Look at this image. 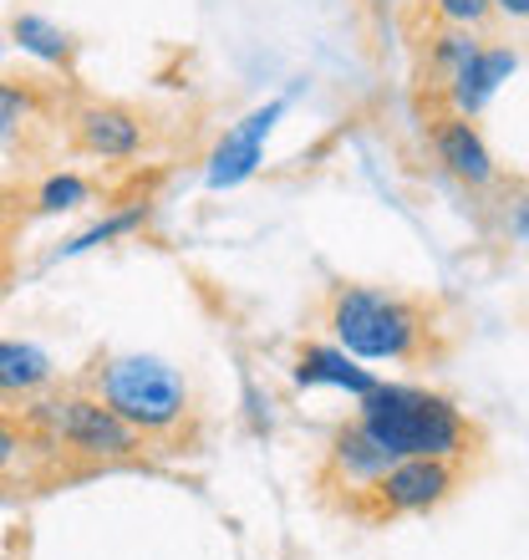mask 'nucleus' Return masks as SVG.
Segmentation results:
<instances>
[{"mask_svg": "<svg viewBox=\"0 0 529 560\" xmlns=\"http://www.w3.org/2000/svg\"><path fill=\"white\" fill-rule=\"evenodd\" d=\"M26 443H31V428L21 423V418L0 413V485L15 474V464H21V454H26Z\"/></svg>", "mask_w": 529, "mask_h": 560, "instance_id": "nucleus-17", "label": "nucleus"}, {"mask_svg": "<svg viewBox=\"0 0 529 560\" xmlns=\"http://www.w3.org/2000/svg\"><path fill=\"white\" fill-rule=\"evenodd\" d=\"M352 423L387 458H454V464H463L484 443L479 423L448 393L418 383H377L367 398H356Z\"/></svg>", "mask_w": 529, "mask_h": 560, "instance_id": "nucleus-1", "label": "nucleus"}, {"mask_svg": "<svg viewBox=\"0 0 529 560\" xmlns=\"http://www.w3.org/2000/svg\"><path fill=\"white\" fill-rule=\"evenodd\" d=\"M26 428L31 439H42V448L57 454L87 458V464H128L148 448V439L128 418H118L92 387L77 393H42L26 408Z\"/></svg>", "mask_w": 529, "mask_h": 560, "instance_id": "nucleus-4", "label": "nucleus"}, {"mask_svg": "<svg viewBox=\"0 0 529 560\" xmlns=\"http://www.w3.org/2000/svg\"><path fill=\"white\" fill-rule=\"evenodd\" d=\"M515 230H519V235L529 240V189H525V194H519V199H515Z\"/></svg>", "mask_w": 529, "mask_h": 560, "instance_id": "nucleus-20", "label": "nucleus"}, {"mask_svg": "<svg viewBox=\"0 0 529 560\" xmlns=\"http://www.w3.org/2000/svg\"><path fill=\"white\" fill-rule=\"evenodd\" d=\"M427 143H433V159H438L458 184H469V189H489L494 174H499V163L489 153L484 133L473 128V118H463L454 107H448L443 118L427 122Z\"/></svg>", "mask_w": 529, "mask_h": 560, "instance_id": "nucleus-8", "label": "nucleus"}, {"mask_svg": "<svg viewBox=\"0 0 529 560\" xmlns=\"http://www.w3.org/2000/svg\"><path fill=\"white\" fill-rule=\"evenodd\" d=\"M72 138L97 163H132L148 143V122L122 103H82L72 113Z\"/></svg>", "mask_w": 529, "mask_h": 560, "instance_id": "nucleus-7", "label": "nucleus"}, {"mask_svg": "<svg viewBox=\"0 0 529 560\" xmlns=\"http://www.w3.org/2000/svg\"><path fill=\"white\" fill-rule=\"evenodd\" d=\"M61 377L57 357L21 337H0V402H36Z\"/></svg>", "mask_w": 529, "mask_h": 560, "instance_id": "nucleus-12", "label": "nucleus"}, {"mask_svg": "<svg viewBox=\"0 0 529 560\" xmlns=\"http://www.w3.org/2000/svg\"><path fill=\"white\" fill-rule=\"evenodd\" d=\"M143 220H148L143 199H138V205H128V209H113V214H103L97 224L77 230V235L57 250V260H77V255H92V250H103V245H113V240H128L132 230H143Z\"/></svg>", "mask_w": 529, "mask_h": 560, "instance_id": "nucleus-15", "label": "nucleus"}, {"mask_svg": "<svg viewBox=\"0 0 529 560\" xmlns=\"http://www.w3.org/2000/svg\"><path fill=\"white\" fill-rule=\"evenodd\" d=\"M5 42H11L21 57L42 61V67H57V72H72V61H77V42L42 11H15L11 26H5Z\"/></svg>", "mask_w": 529, "mask_h": 560, "instance_id": "nucleus-13", "label": "nucleus"}, {"mask_svg": "<svg viewBox=\"0 0 529 560\" xmlns=\"http://www.w3.org/2000/svg\"><path fill=\"white\" fill-rule=\"evenodd\" d=\"M392 458L377 448V443L362 433V428L346 418V423L331 433V443H326V464H321V485L337 489V494H352V504L367 494V485L377 479V474L387 469Z\"/></svg>", "mask_w": 529, "mask_h": 560, "instance_id": "nucleus-10", "label": "nucleus"}, {"mask_svg": "<svg viewBox=\"0 0 529 560\" xmlns=\"http://www.w3.org/2000/svg\"><path fill=\"white\" fill-rule=\"evenodd\" d=\"M36 118H42V92L21 77H0V153L21 143Z\"/></svg>", "mask_w": 529, "mask_h": 560, "instance_id": "nucleus-14", "label": "nucleus"}, {"mask_svg": "<svg viewBox=\"0 0 529 560\" xmlns=\"http://www.w3.org/2000/svg\"><path fill=\"white\" fill-rule=\"evenodd\" d=\"M87 387L118 418H128L143 439H168V433H178L193 413L189 377H184L174 362H163V357H143V352L107 357V362H97Z\"/></svg>", "mask_w": 529, "mask_h": 560, "instance_id": "nucleus-3", "label": "nucleus"}, {"mask_svg": "<svg viewBox=\"0 0 529 560\" xmlns=\"http://www.w3.org/2000/svg\"><path fill=\"white\" fill-rule=\"evenodd\" d=\"M97 199V184L87 174H72V168H57L36 184V214H72V209H87Z\"/></svg>", "mask_w": 529, "mask_h": 560, "instance_id": "nucleus-16", "label": "nucleus"}, {"mask_svg": "<svg viewBox=\"0 0 529 560\" xmlns=\"http://www.w3.org/2000/svg\"><path fill=\"white\" fill-rule=\"evenodd\" d=\"M494 11L509 21H529V0H494Z\"/></svg>", "mask_w": 529, "mask_h": 560, "instance_id": "nucleus-19", "label": "nucleus"}, {"mask_svg": "<svg viewBox=\"0 0 529 560\" xmlns=\"http://www.w3.org/2000/svg\"><path fill=\"white\" fill-rule=\"evenodd\" d=\"M326 331L356 362H423L433 352V311L387 285L337 280L326 295Z\"/></svg>", "mask_w": 529, "mask_h": 560, "instance_id": "nucleus-2", "label": "nucleus"}, {"mask_svg": "<svg viewBox=\"0 0 529 560\" xmlns=\"http://www.w3.org/2000/svg\"><path fill=\"white\" fill-rule=\"evenodd\" d=\"M519 67V57L509 51V46H479L463 67H458L448 82H443V92H448V107L454 113H463V118H473V113H484L489 103H494V92L509 82V72Z\"/></svg>", "mask_w": 529, "mask_h": 560, "instance_id": "nucleus-11", "label": "nucleus"}, {"mask_svg": "<svg viewBox=\"0 0 529 560\" xmlns=\"http://www.w3.org/2000/svg\"><path fill=\"white\" fill-rule=\"evenodd\" d=\"M5 51H11V42H5V36H0V61H5Z\"/></svg>", "mask_w": 529, "mask_h": 560, "instance_id": "nucleus-21", "label": "nucleus"}, {"mask_svg": "<svg viewBox=\"0 0 529 560\" xmlns=\"http://www.w3.org/2000/svg\"><path fill=\"white\" fill-rule=\"evenodd\" d=\"M285 113H291V97H270L264 107H255L250 118H239L235 128L214 143V153H209V163H204L209 189H239V184H250L264 163V143H270V133L280 128Z\"/></svg>", "mask_w": 529, "mask_h": 560, "instance_id": "nucleus-6", "label": "nucleus"}, {"mask_svg": "<svg viewBox=\"0 0 529 560\" xmlns=\"http://www.w3.org/2000/svg\"><path fill=\"white\" fill-rule=\"evenodd\" d=\"M433 11H438L443 26H484L489 15H494V0H433Z\"/></svg>", "mask_w": 529, "mask_h": 560, "instance_id": "nucleus-18", "label": "nucleus"}, {"mask_svg": "<svg viewBox=\"0 0 529 560\" xmlns=\"http://www.w3.org/2000/svg\"><path fill=\"white\" fill-rule=\"evenodd\" d=\"M291 383L295 387H326V393H341V398H367L372 387L383 383L372 368H362L352 352H341L337 341H306V347H295L291 357Z\"/></svg>", "mask_w": 529, "mask_h": 560, "instance_id": "nucleus-9", "label": "nucleus"}, {"mask_svg": "<svg viewBox=\"0 0 529 560\" xmlns=\"http://www.w3.org/2000/svg\"><path fill=\"white\" fill-rule=\"evenodd\" d=\"M458 479H463V469L454 458H392L367 485V494L356 500V510L367 520L433 515L438 504H448L458 494Z\"/></svg>", "mask_w": 529, "mask_h": 560, "instance_id": "nucleus-5", "label": "nucleus"}]
</instances>
